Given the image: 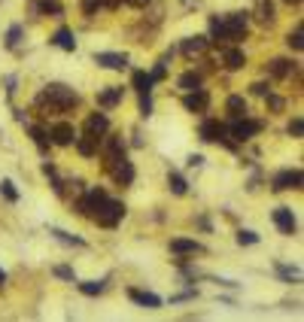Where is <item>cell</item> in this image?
<instances>
[{"instance_id":"5bb4252c","label":"cell","mask_w":304,"mask_h":322,"mask_svg":"<svg viewBox=\"0 0 304 322\" xmlns=\"http://www.w3.org/2000/svg\"><path fill=\"white\" fill-rule=\"evenodd\" d=\"M295 73V64L289 61V58H274L271 64H268V76H274V79H286V76H292Z\"/></svg>"},{"instance_id":"3957f363","label":"cell","mask_w":304,"mask_h":322,"mask_svg":"<svg viewBox=\"0 0 304 322\" xmlns=\"http://www.w3.org/2000/svg\"><path fill=\"white\" fill-rule=\"evenodd\" d=\"M198 137H201L204 143H225L228 149H238V143H231V140H228V128H225L222 122H216V119H207V122H201V128H198Z\"/></svg>"},{"instance_id":"30bf717a","label":"cell","mask_w":304,"mask_h":322,"mask_svg":"<svg viewBox=\"0 0 304 322\" xmlns=\"http://www.w3.org/2000/svg\"><path fill=\"white\" fill-rule=\"evenodd\" d=\"M207 103H210V94H207L204 88L186 91V97H183V106H186L189 113H204V110H207Z\"/></svg>"},{"instance_id":"bcb514c9","label":"cell","mask_w":304,"mask_h":322,"mask_svg":"<svg viewBox=\"0 0 304 322\" xmlns=\"http://www.w3.org/2000/svg\"><path fill=\"white\" fill-rule=\"evenodd\" d=\"M286 3H295V6H298V3H301V0H286Z\"/></svg>"},{"instance_id":"6da1fadb","label":"cell","mask_w":304,"mask_h":322,"mask_svg":"<svg viewBox=\"0 0 304 322\" xmlns=\"http://www.w3.org/2000/svg\"><path fill=\"white\" fill-rule=\"evenodd\" d=\"M37 103H40V106H43V103H49L52 110H58V113H67V110H73V106L79 103V94H76L70 85L52 82V85H46V88H43V94L37 97Z\"/></svg>"},{"instance_id":"60d3db41","label":"cell","mask_w":304,"mask_h":322,"mask_svg":"<svg viewBox=\"0 0 304 322\" xmlns=\"http://www.w3.org/2000/svg\"><path fill=\"white\" fill-rule=\"evenodd\" d=\"M192 298H198V292L192 289V292H183V295H174L171 298V304H180V301H192Z\"/></svg>"},{"instance_id":"8992f818","label":"cell","mask_w":304,"mask_h":322,"mask_svg":"<svg viewBox=\"0 0 304 322\" xmlns=\"http://www.w3.org/2000/svg\"><path fill=\"white\" fill-rule=\"evenodd\" d=\"M301 183H304V173L295 167V170H280L271 180V189L274 192H286V189H301Z\"/></svg>"},{"instance_id":"484cf974","label":"cell","mask_w":304,"mask_h":322,"mask_svg":"<svg viewBox=\"0 0 304 322\" xmlns=\"http://www.w3.org/2000/svg\"><path fill=\"white\" fill-rule=\"evenodd\" d=\"M79 292L82 295H104L107 292V280H85V283H79Z\"/></svg>"},{"instance_id":"4316f807","label":"cell","mask_w":304,"mask_h":322,"mask_svg":"<svg viewBox=\"0 0 304 322\" xmlns=\"http://www.w3.org/2000/svg\"><path fill=\"white\" fill-rule=\"evenodd\" d=\"M177 85H180L183 91H195V88H201V76H198V73H183V76L177 79Z\"/></svg>"},{"instance_id":"8fae6325","label":"cell","mask_w":304,"mask_h":322,"mask_svg":"<svg viewBox=\"0 0 304 322\" xmlns=\"http://www.w3.org/2000/svg\"><path fill=\"white\" fill-rule=\"evenodd\" d=\"M167 249H171L174 256H195V253H204V243L189 240V237H174V240L167 243Z\"/></svg>"},{"instance_id":"b9f144b4","label":"cell","mask_w":304,"mask_h":322,"mask_svg":"<svg viewBox=\"0 0 304 322\" xmlns=\"http://www.w3.org/2000/svg\"><path fill=\"white\" fill-rule=\"evenodd\" d=\"M268 91H271V88H268V82H256V85H253V94H259V97H265Z\"/></svg>"},{"instance_id":"9a60e30c","label":"cell","mask_w":304,"mask_h":322,"mask_svg":"<svg viewBox=\"0 0 304 322\" xmlns=\"http://www.w3.org/2000/svg\"><path fill=\"white\" fill-rule=\"evenodd\" d=\"M107 128H110V119H107L104 113H91V116L85 119V134H91V137H100Z\"/></svg>"},{"instance_id":"d590c367","label":"cell","mask_w":304,"mask_h":322,"mask_svg":"<svg viewBox=\"0 0 304 322\" xmlns=\"http://www.w3.org/2000/svg\"><path fill=\"white\" fill-rule=\"evenodd\" d=\"M140 116H152V91L140 94Z\"/></svg>"},{"instance_id":"d4e9b609","label":"cell","mask_w":304,"mask_h":322,"mask_svg":"<svg viewBox=\"0 0 304 322\" xmlns=\"http://www.w3.org/2000/svg\"><path fill=\"white\" fill-rule=\"evenodd\" d=\"M244 64H247V55L241 49H225V67L228 70H241Z\"/></svg>"},{"instance_id":"f546056e","label":"cell","mask_w":304,"mask_h":322,"mask_svg":"<svg viewBox=\"0 0 304 322\" xmlns=\"http://www.w3.org/2000/svg\"><path fill=\"white\" fill-rule=\"evenodd\" d=\"M21 33H24V27H21V24H12V27L6 30V40H3V43H6V49H15V46H18V40H21Z\"/></svg>"},{"instance_id":"83f0119b","label":"cell","mask_w":304,"mask_h":322,"mask_svg":"<svg viewBox=\"0 0 304 322\" xmlns=\"http://www.w3.org/2000/svg\"><path fill=\"white\" fill-rule=\"evenodd\" d=\"M167 186H171V192H174V195H186V189H189V186H186V180H183L177 170H171V173H167Z\"/></svg>"},{"instance_id":"ba28073f","label":"cell","mask_w":304,"mask_h":322,"mask_svg":"<svg viewBox=\"0 0 304 322\" xmlns=\"http://www.w3.org/2000/svg\"><path fill=\"white\" fill-rule=\"evenodd\" d=\"M94 64L107 67V70H125L128 67V55L125 52H94Z\"/></svg>"},{"instance_id":"5b68a950","label":"cell","mask_w":304,"mask_h":322,"mask_svg":"<svg viewBox=\"0 0 304 322\" xmlns=\"http://www.w3.org/2000/svg\"><path fill=\"white\" fill-rule=\"evenodd\" d=\"M247 24H250V12H231L225 15V37L228 43H238L247 37Z\"/></svg>"},{"instance_id":"e0dca14e","label":"cell","mask_w":304,"mask_h":322,"mask_svg":"<svg viewBox=\"0 0 304 322\" xmlns=\"http://www.w3.org/2000/svg\"><path fill=\"white\" fill-rule=\"evenodd\" d=\"M52 43H55L58 49H64V52H73V49H76V37H73L70 27H58L55 37H52Z\"/></svg>"},{"instance_id":"44dd1931","label":"cell","mask_w":304,"mask_h":322,"mask_svg":"<svg viewBox=\"0 0 304 322\" xmlns=\"http://www.w3.org/2000/svg\"><path fill=\"white\" fill-rule=\"evenodd\" d=\"M225 110H228V116H231V119H241V116H247V113H250V106H247V100H244L241 94H231V97L225 100Z\"/></svg>"},{"instance_id":"ee69618b","label":"cell","mask_w":304,"mask_h":322,"mask_svg":"<svg viewBox=\"0 0 304 322\" xmlns=\"http://www.w3.org/2000/svg\"><path fill=\"white\" fill-rule=\"evenodd\" d=\"M125 3H131V6H146L149 0H125Z\"/></svg>"},{"instance_id":"f35d334b","label":"cell","mask_w":304,"mask_h":322,"mask_svg":"<svg viewBox=\"0 0 304 322\" xmlns=\"http://www.w3.org/2000/svg\"><path fill=\"white\" fill-rule=\"evenodd\" d=\"M265 97H268V106H271L274 113H277V110H283V97H277V94H271V91H268Z\"/></svg>"},{"instance_id":"e575fe53","label":"cell","mask_w":304,"mask_h":322,"mask_svg":"<svg viewBox=\"0 0 304 322\" xmlns=\"http://www.w3.org/2000/svg\"><path fill=\"white\" fill-rule=\"evenodd\" d=\"M277 271H280V277H283V280H289V283H292V280H301V271H298V268H286V265H277Z\"/></svg>"},{"instance_id":"4fadbf2b","label":"cell","mask_w":304,"mask_h":322,"mask_svg":"<svg viewBox=\"0 0 304 322\" xmlns=\"http://www.w3.org/2000/svg\"><path fill=\"white\" fill-rule=\"evenodd\" d=\"M122 97H125V88H122V85H110L107 91H97V106L110 110V106L122 103Z\"/></svg>"},{"instance_id":"7bdbcfd3","label":"cell","mask_w":304,"mask_h":322,"mask_svg":"<svg viewBox=\"0 0 304 322\" xmlns=\"http://www.w3.org/2000/svg\"><path fill=\"white\" fill-rule=\"evenodd\" d=\"M204 164V155H189V167H201Z\"/></svg>"},{"instance_id":"ab89813d","label":"cell","mask_w":304,"mask_h":322,"mask_svg":"<svg viewBox=\"0 0 304 322\" xmlns=\"http://www.w3.org/2000/svg\"><path fill=\"white\" fill-rule=\"evenodd\" d=\"M149 76H152L155 82H158V79H164V76H167V67H164V61H161V64H155V70H152Z\"/></svg>"},{"instance_id":"74e56055","label":"cell","mask_w":304,"mask_h":322,"mask_svg":"<svg viewBox=\"0 0 304 322\" xmlns=\"http://www.w3.org/2000/svg\"><path fill=\"white\" fill-rule=\"evenodd\" d=\"M55 277H61V280H76V274H73V268H67V265H58L55 271H52Z\"/></svg>"},{"instance_id":"4dcf8cb0","label":"cell","mask_w":304,"mask_h":322,"mask_svg":"<svg viewBox=\"0 0 304 322\" xmlns=\"http://www.w3.org/2000/svg\"><path fill=\"white\" fill-rule=\"evenodd\" d=\"M259 18H262L265 24L274 21V6H271V0H259Z\"/></svg>"},{"instance_id":"f6af8a7d","label":"cell","mask_w":304,"mask_h":322,"mask_svg":"<svg viewBox=\"0 0 304 322\" xmlns=\"http://www.w3.org/2000/svg\"><path fill=\"white\" fill-rule=\"evenodd\" d=\"M3 286H6V271L0 268V289H3Z\"/></svg>"},{"instance_id":"ffe728a7","label":"cell","mask_w":304,"mask_h":322,"mask_svg":"<svg viewBox=\"0 0 304 322\" xmlns=\"http://www.w3.org/2000/svg\"><path fill=\"white\" fill-rule=\"evenodd\" d=\"M131 85L140 91V94H146V91H152V85H155V79L146 73V70H134L131 73Z\"/></svg>"},{"instance_id":"f1b7e54d","label":"cell","mask_w":304,"mask_h":322,"mask_svg":"<svg viewBox=\"0 0 304 322\" xmlns=\"http://www.w3.org/2000/svg\"><path fill=\"white\" fill-rule=\"evenodd\" d=\"M52 237L61 240V243H67V246H85L82 237H73V234H67V231H61V228H52Z\"/></svg>"},{"instance_id":"ac0fdd59","label":"cell","mask_w":304,"mask_h":322,"mask_svg":"<svg viewBox=\"0 0 304 322\" xmlns=\"http://www.w3.org/2000/svg\"><path fill=\"white\" fill-rule=\"evenodd\" d=\"M207 49V40L204 37H189V40H183V46H180V52L186 55V58H195V55H201Z\"/></svg>"},{"instance_id":"cb8c5ba5","label":"cell","mask_w":304,"mask_h":322,"mask_svg":"<svg viewBox=\"0 0 304 322\" xmlns=\"http://www.w3.org/2000/svg\"><path fill=\"white\" fill-rule=\"evenodd\" d=\"M27 134H30V140L37 143L40 152H49V134H46L40 125H27Z\"/></svg>"},{"instance_id":"836d02e7","label":"cell","mask_w":304,"mask_h":322,"mask_svg":"<svg viewBox=\"0 0 304 322\" xmlns=\"http://www.w3.org/2000/svg\"><path fill=\"white\" fill-rule=\"evenodd\" d=\"M304 30H301V24H298V27H295V30H292V33H289V40H286V43H289V46H292V49H295V52H301V46H304Z\"/></svg>"},{"instance_id":"603a6c76","label":"cell","mask_w":304,"mask_h":322,"mask_svg":"<svg viewBox=\"0 0 304 322\" xmlns=\"http://www.w3.org/2000/svg\"><path fill=\"white\" fill-rule=\"evenodd\" d=\"M30 9H33V12H46V15H52V18H61V15H64V6H61V3H55V0L30 3Z\"/></svg>"},{"instance_id":"9c48e42d","label":"cell","mask_w":304,"mask_h":322,"mask_svg":"<svg viewBox=\"0 0 304 322\" xmlns=\"http://www.w3.org/2000/svg\"><path fill=\"white\" fill-rule=\"evenodd\" d=\"M274 225H277L280 234H286V237H292V234L298 231V222H295V216H292L289 207H277V210H274Z\"/></svg>"},{"instance_id":"d6986e66","label":"cell","mask_w":304,"mask_h":322,"mask_svg":"<svg viewBox=\"0 0 304 322\" xmlns=\"http://www.w3.org/2000/svg\"><path fill=\"white\" fill-rule=\"evenodd\" d=\"M210 43H228V37H225V18H219V15H210Z\"/></svg>"},{"instance_id":"1f68e13d","label":"cell","mask_w":304,"mask_h":322,"mask_svg":"<svg viewBox=\"0 0 304 322\" xmlns=\"http://www.w3.org/2000/svg\"><path fill=\"white\" fill-rule=\"evenodd\" d=\"M238 243H241V246H253V243H259V234H256V231L241 228V231H238Z\"/></svg>"},{"instance_id":"2e32d148","label":"cell","mask_w":304,"mask_h":322,"mask_svg":"<svg viewBox=\"0 0 304 322\" xmlns=\"http://www.w3.org/2000/svg\"><path fill=\"white\" fill-rule=\"evenodd\" d=\"M113 176H116L119 186H131V183H134V167H131V161H128V158L116 161V164H113Z\"/></svg>"},{"instance_id":"8d00e7d4","label":"cell","mask_w":304,"mask_h":322,"mask_svg":"<svg viewBox=\"0 0 304 322\" xmlns=\"http://www.w3.org/2000/svg\"><path fill=\"white\" fill-rule=\"evenodd\" d=\"M289 134H292V137H301L304 134V119L301 116H295V119L289 122Z\"/></svg>"},{"instance_id":"52a82bcc","label":"cell","mask_w":304,"mask_h":322,"mask_svg":"<svg viewBox=\"0 0 304 322\" xmlns=\"http://www.w3.org/2000/svg\"><path fill=\"white\" fill-rule=\"evenodd\" d=\"M49 143H55V146H73V140H76V128L70 125V122H58V125H52L49 128Z\"/></svg>"},{"instance_id":"7a4b0ae2","label":"cell","mask_w":304,"mask_h":322,"mask_svg":"<svg viewBox=\"0 0 304 322\" xmlns=\"http://www.w3.org/2000/svg\"><path fill=\"white\" fill-rule=\"evenodd\" d=\"M125 210H128V207H125L122 201L107 198V201H104V204H100V207L91 213V219H94L97 225H104V228H116V225L125 219Z\"/></svg>"},{"instance_id":"d6a6232c","label":"cell","mask_w":304,"mask_h":322,"mask_svg":"<svg viewBox=\"0 0 304 322\" xmlns=\"http://www.w3.org/2000/svg\"><path fill=\"white\" fill-rule=\"evenodd\" d=\"M0 195H3L9 204H15V201H18V192H15V186H12L9 180H3V183H0Z\"/></svg>"},{"instance_id":"7c38bea8","label":"cell","mask_w":304,"mask_h":322,"mask_svg":"<svg viewBox=\"0 0 304 322\" xmlns=\"http://www.w3.org/2000/svg\"><path fill=\"white\" fill-rule=\"evenodd\" d=\"M128 298H131L134 304L146 307V310H158V307H161V298L152 295V292H143V289H128Z\"/></svg>"},{"instance_id":"277c9868","label":"cell","mask_w":304,"mask_h":322,"mask_svg":"<svg viewBox=\"0 0 304 322\" xmlns=\"http://www.w3.org/2000/svg\"><path fill=\"white\" fill-rule=\"evenodd\" d=\"M265 128V122H259V119H247V116H241V119H234L231 122V137L238 140V143H247V140H253L259 131Z\"/></svg>"},{"instance_id":"7402d4cb","label":"cell","mask_w":304,"mask_h":322,"mask_svg":"<svg viewBox=\"0 0 304 322\" xmlns=\"http://www.w3.org/2000/svg\"><path fill=\"white\" fill-rule=\"evenodd\" d=\"M73 143H76V149H79V155H82V158H91V155H97V137L85 134V137H76Z\"/></svg>"}]
</instances>
